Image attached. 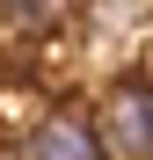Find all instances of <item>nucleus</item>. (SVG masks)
I'll return each mask as SVG.
<instances>
[{"instance_id":"f257e3e1","label":"nucleus","mask_w":153,"mask_h":160,"mask_svg":"<svg viewBox=\"0 0 153 160\" xmlns=\"http://www.w3.org/2000/svg\"><path fill=\"white\" fill-rule=\"evenodd\" d=\"M102 153L110 160H153V80H131L102 102Z\"/></svg>"},{"instance_id":"f03ea898","label":"nucleus","mask_w":153,"mask_h":160,"mask_svg":"<svg viewBox=\"0 0 153 160\" xmlns=\"http://www.w3.org/2000/svg\"><path fill=\"white\" fill-rule=\"evenodd\" d=\"M15 160H102V138H95V124L51 109V117H37L29 131H22Z\"/></svg>"},{"instance_id":"7ed1b4c3","label":"nucleus","mask_w":153,"mask_h":160,"mask_svg":"<svg viewBox=\"0 0 153 160\" xmlns=\"http://www.w3.org/2000/svg\"><path fill=\"white\" fill-rule=\"evenodd\" d=\"M0 22L15 37H44V29L66 22V0H0Z\"/></svg>"}]
</instances>
